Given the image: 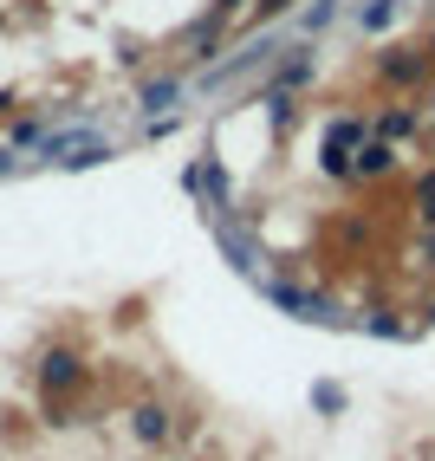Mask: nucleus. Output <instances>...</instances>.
I'll return each instance as SVG.
<instances>
[{
	"mask_svg": "<svg viewBox=\"0 0 435 461\" xmlns=\"http://www.w3.org/2000/svg\"><path fill=\"white\" fill-rule=\"evenodd\" d=\"M364 143V124L358 117H331V131H325V143H319V169L325 176H351V149Z\"/></svg>",
	"mask_w": 435,
	"mask_h": 461,
	"instance_id": "obj_1",
	"label": "nucleus"
},
{
	"mask_svg": "<svg viewBox=\"0 0 435 461\" xmlns=\"http://www.w3.org/2000/svg\"><path fill=\"white\" fill-rule=\"evenodd\" d=\"M40 384H46V403L59 410V403H66V396L85 384V364H78L72 351H52V357H46V371H40Z\"/></svg>",
	"mask_w": 435,
	"mask_h": 461,
	"instance_id": "obj_2",
	"label": "nucleus"
},
{
	"mask_svg": "<svg viewBox=\"0 0 435 461\" xmlns=\"http://www.w3.org/2000/svg\"><path fill=\"white\" fill-rule=\"evenodd\" d=\"M377 78H384V85H422V78H429V52H416V46H390V52L377 59Z\"/></svg>",
	"mask_w": 435,
	"mask_h": 461,
	"instance_id": "obj_3",
	"label": "nucleus"
},
{
	"mask_svg": "<svg viewBox=\"0 0 435 461\" xmlns=\"http://www.w3.org/2000/svg\"><path fill=\"white\" fill-rule=\"evenodd\" d=\"M390 169V143L384 137H370L364 149H358V163H351V176H384Z\"/></svg>",
	"mask_w": 435,
	"mask_h": 461,
	"instance_id": "obj_4",
	"label": "nucleus"
},
{
	"mask_svg": "<svg viewBox=\"0 0 435 461\" xmlns=\"http://www.w3.org/2000/svg\"><path fill=\"white\" fill-rule=\"evenodd\" d=\"M364 26H370V33H377V26H390L396 20V0H364V14H358Z\"/></svg>",
	"mask_w": 435,
	"mask_h": 461,
	"instance_id": "obj_5",
	"label": "nucleus"
},
{
	"mask_svg": "<svg viewBox=\"0 0 435 461\" xmlns=\"http://www.w3.org/2000/svg\"><path fill=\"white\" fill-rule=\"evenodd\" d=\"M163 429H169V422H163V410H157V403H143V410H137V436L163 442Z\"/></svg>",
	"mask_w": 435,
	"mask_h": 461,
	"instance_id": "obj_6",
	"label": "nucleus"
},
{
	"mask_svg": "<svg viewBox=\"0 0 435 461\" xmlns=\"http://www.w3.org/2000/svg\"><path fill=\"white\" fill-rule=\"evenodd\" d=\"M416 202H422V221L435 228V176H422V182H416Z\"/></svg>",
	"mask_w": 435,
	"mask_h": 461,
	"instance_id": "obj_7",
	"label": "nucleus"
},
{
	"mask_svg": "<svg viewBox=\"0 0 435 461\" xmlns=\"http://www.w3.org/2000/svg\"><path fill=\"white\" fill-rule=\"evenodd\" d=\"M143 104H150V111H163V104H176V85H150V91H143Z\"/></svg>",
	"mask_w": 435,
	"mask_h": 461,
	"instance_id": "obj_8",
	"label": "nucleus"
},
{
	"mask_svg": "<svg viewBox=\"0 0 435 461\" xmlns=\"http://www.w3.org/2000/svg\"><path fill=\"white\" fill-rule=\"evenodd\" d=\"M410 124H416V117H410V111H390V117H384V137H403V131H410Z\"/></svg>",
	"mask_w": 435,
	"mask_h": 461,
	"instance_id": "obj_9",
	"label": "nucleus"
},
{
	"mask_svg": "<svg viewBox=\"0 0 435 461\" xmlns=\"http://www.w3.org/2000/svg\"><path fill=\"white\" fill-rule=\"evenodd\" d=\"M331 14H338V0H319V7H313V14H305V26H325Z\"/></svg>",
	"mask_w": 435,
	"mask_h": 461,
	"instance_id": "obj_10",
	"label": "nucleus"
},
{
	"mask_svg": "<svg viewBox=\"0 0 435 461\" xmlns=\"http://www.w3.org/2000/svg\"><path fill=\"white\" fill-rule=\"evenodd\" d=\"M293 7V0H260V14H286Z\"/></svg>",
	"mask_w": 435,
	"mask_h": 461,
	"instance_id": "obj_11",
	"label": "nucleus"
},
{
	"mask_svg": "<svg viewBox=\"0 0 435 461\" xmlns=\"http://www.w3.org/2000/svg\"><path fill=\"white\" fill-rule=\"evenodd\" d=\"M234 7H240V0H214V14H222V20H228V14H234Z\"/></svg>",
	"mask_w": 435,
	"mask_h": 461,
	"instance_id": "obj_12",
	"label": "nucleus"
},
{
	"mask_svg": "<svg viewBox=\"0 0 435 461\" xmlns=\"http://www.w3.org/2000/svg\"><path fill=\"white\" fill-rule=\"evenodd\" d=\"M429 59H435V40H429Z\"/></svg>",
	"mask_w": 435,
	"mask_h": 461,
	"instance_id": "obj_13",
	"label": "nucleus"
}]
</instances>
